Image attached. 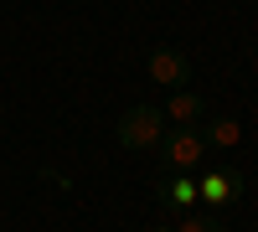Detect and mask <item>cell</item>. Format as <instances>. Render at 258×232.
<instances>
[{
    "label": "cell",
    "instance_id": "5b68a950",
    "mask_svg": "<svg viewBox=\"0 0 258 232\" xmlns=\"http://www.w3.org/2000/svg\"><path fill=\"white\" fill-rule=\"evenodd\" d=\"M160 196H165V206H170V212H186V206L191 201H197V181H160Z\"/></svg>",
    "mask_w": 258,
    "mask_h": 232
},
{
    "label": "cell",
    "instance_id": "8992f818",
    "mask_svg": "<svg viewBox=\"0 0 258 232\" xmlns=\"http://www.w3.org/2000/svg\"><path fill=\"white\" fill-rule=\"evenodd\" d=\"M238 134H243V129H238V119H212L207 129H202V139H207V144H217V150H232V144H238Z\"/></svg>",
    "mask_w": 258,
    "mask_h": 232
},
{
    "label": "cell",
    "instance_id": "6da1fadb",
    "mask_svg": "<svg viewBox=\"0 0 258 232\" xmlns=\"http://www.w3.org/2000/svg\"><path fill=\"white\" fill-rule=\"evenodd\" d=\"M114 134L124 150H155L160 134H165V109L155 103H135V109H124V119L114 124Z\"/></svg>",
    "mask_w": 258,
    "mask_h": 232
},
{
    "label": "cell",
    "instance_id": "277c9868",
    "mask_svg": "<svg viewBox=\"0 0 258 232\" xmlns=\"http://www.w3.org/2000/svg\"><path fill=\"white\" fill-rule=\"evenodd\" d=\"M202 114H207V98L202 93H186V88H176L170 103H165V119H176V124H191V119H202Z\"/></svg>",
    "mask_w": 258,
    "mask_h": 232
},
{
    "label": "cell",
    "instance_id": "3957f363",
    "mask_svg": "<svg viewBox=\"0 0 258 232\" xmlns=\"http://www.w3.org/2000/svg\"><path fill=\"white\" fill-rule=\"evenodd\" d=\"M150 83H160V88H186V83H191V62H186V52H176V47H155V52H150Z\"/></svg>",
    "mask_w": 258,
    "mask_h": 232
},
{
    "label": "cell",
    "instance_id": "52a82bcc",
    "mask_svg": "<svg viewBox=\"0 0 258 232\" xmlns=\"http://www.w3.org/2000/svg\"><path fill=\"white\" fill-rule=\"evenodd\" d=\"M197 196H207V201H227L232 191H227V176H202L197 181Z\"/></svg>",
    "mask_w": 258,
    "mask_h": 232
},
{
    "label": "cell",
    "instance_id": "7a4b0ae2",
    "mask_svg": "<svg viewBox=\"0 0 258 232\" xmlns=\"http://www.w3.org/2000/svg\"><path fill=\"white\" fill-rule=\"evenodd\" d=\"M160 155L176 165V171H197V160L207 155V139H202L197 124H176V129L160 134Z\"/></svg>",
    "mask_w": 258,
    "mask_h": 232
},
{
    "label": "cell",
    "instance_id": "ba28073f",
    "mask_svg": "<svg viewBox=\"0 0 258 232\" xmlns=\"http://www.w3.org/2000/svg\"><path fill=\"white\" fill-rule=\"evenodd\" d=\"M176 232H227V227H222L217 217H186V222H181Z\"/></svg>",
    "mask_w": 258,
    "mask_h": 232
}]
</instances>
